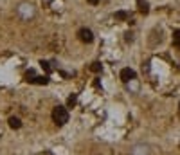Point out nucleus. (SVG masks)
<instances>
[{"label":"nucleus","mask_w":180,"mask_h":155,"mask_svg":"<svg viewBox=\"0 0 180 155\" xmlns=\"http://www.w3.org/2000/svg\"><path fill=\"white\" fill-rule=\"evenodd\" d=\"M40 63H41V67H43L45 72H51V63L49 61H40Z\"/></svg>","instance_id":"nucleus-10"},{"label":"nucleus","mask_w":180,"mask_h":155,"mask_svg":"<svg viewBox=\"0 0 180 155\" xmlns=\"http://www.w3.org/2000/svg\"><path fill=\"white\" fill-rule=\"evenodd\" d=\"M119 76H121V79H123V81H133V79H135V71H133V69H130V67H124V69L121 71V74H119Z\"/></svg>","instance_id":"nucleus-3"},{"label":"nucleus","mask_w":180,"mask_h":155,"mask_svg":"<svg viewBox=\"0 0 180 155\" xmlns=\"http://www.w3.org/2000/svg\"><path fill=\"white\" fill-rule=\"evenodd\" d=\"M76 105V96H70L69 98V106H74Z\"/></svg>","instance_id":"nucleus-11"},{"label":"nucleus","mask_w":180,"mask_h":155,"mask_svg":"<svg viewBox=\"0 0 180 155\" xmlns=\"http://www.w3.org/2000/svg\"><path fill=\"white\" fill-rule=\"evenodd\" d=\"M78 36H79V40H81V41H85V43H92V40H94V34H92V31H90V29H86V27L79 29Z\"/></svg>","instance_id":"nucleus-2"},{"label":"nucleus","mask_w":180,"mask_h":155,"mask_svg":"<svg viewBox=\"0 0 180 155\" xmlns=\"http://www.w3.org/2000/svg\"><path fill=\"white\" fill-rule=\"evenodd\" d=\"M137 6H139V11H141L142 15H146V13L150 11V4L146 2V0H137Z\"/></svg>","instance_id":"nucleus-4"},{"label":"nucleus","mask_w":180,"mask_h":155,"mask_svg":"<svg viewBox=\"0 0 180 155\" xmlns=\"http://www.w3.org/2000/svg\"><path fill=\"white\" fill-rule=\"evenodd\" d=\"M52 119L58 124H65L67 121H69V112H67V108L65 106H56L52 110Z\"/></svg>","instance_id":"nucleus-1"},{"label":"nucleus","mask_w":180,"mask_h":155,"mask_svg":"<svg viewBox=\"0 0 180 155\" xmlns=\"http://www.w3.org/2000/svg\"><path fill=\"white\" fill-rule=\"evenodd\" d=\"M115 18H119V20H128V18H130V15H128V13H124V11H117V13H115Z\"/></svg>","instance_id":"nucleus-8"},{"label":"nucleus","mask_w":180,"mask_h":155,"mask_svg":"<svg viewBox=\"0 0 180 155\" xmlns=\"http://www.w3.org/2000/svg\"><path fill=\"white\" fill-rule=\"evenodd\" d=\"M88 2H90V4H97V2H99V0H88Z\"/></svg>","instance_id":"nucleus-12"},{"label":"nucleus","mask_w":180,"mask_h":155,"mask_svg":"<svg viewBox=\"0 0 180 155\" xmlns=\"http://www.w3.org/2000/svg\"><path fill=\"white\" fill-rule=\"evenodd\" d=\"M101 69H103V65L99 61H94L92 65H90V71H92V72H101Z\"/></svg>","instance_id":"nucleus-6"},{"label":"nucleus","mask_w":180,"mask_h":155,"mask_svg":"<svg viewBox=\"0 0 180 155\" xmlns=\"http://www.w3.org/2000/svg\"><path fill=\"white\" fill-rule=\"evenodd\" d=\"M33 83H40V85H45V83H49V78H47V76H45V78H43V76H38V78H34V79H33Z\"/></svg>","instance_id":"nucleus-7"},{"label":"nucleus","mask_w":180,"mask_h":155,"mask_svg":"<svg viewBox=\"0 0 180 155\" xmlns=\"http://www.w3.org/2000/svg\"><path fill=\"white\" fill-rule=\"evenodd\" d=\"M173 41H175V45H180V31L173 33Z\"/></svg>","instance_id":"nucleus-9"},{"label":"nucleus","mask_w":180,"mask_h":155,"mask_svg":"<svg viewBox=\"0 0 180 155\" xmlns=\"http://www.w3.org/2000/svg\"><path fill=\"white\" fill-rule=\"evenodd\" d=\"M9 126L15 128V130H18V128L22 126V121H20L18 117H9Z\"/></svg>","instance_id":"nucleus-5"}]
</instances>
